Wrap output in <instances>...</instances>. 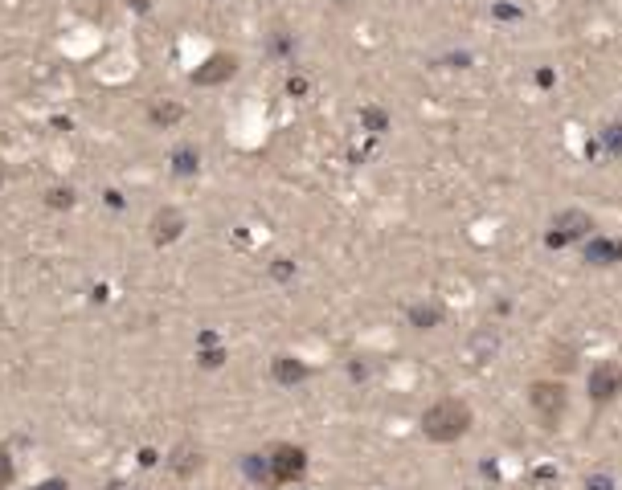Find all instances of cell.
Segmentation results:
<instances>
[{"label":"cell","mask_w":622,"mask_h":490,"mask_svg":"<svg viewBox=\"0 0 622 490\" xmlns=\"http://www.w3.org/2000/svg\"><path fill=\"white\" fill-rule=\"evenodd\" d=\"M197 364H201V368H221V364H225V351H221V348L213 343V351L205 348L201 355H197Z\"/></svg>","instance_id":"15"},{"label":"cell","mask_w":622,"mask_h":490,"mask_svg":"<svg viewBox=\"0 0 622 490\" xmlns=\"http://www.w3.org/2000/svg\"><path fill=\"white\" fill-rule=\"evenodd\" d=\"M532 409L552 425L561 417V409H565V388L561 384H532Z\"/></svg>","instance_id":"4"},{"label":"cell","mask_w":622,"mask_h":490,"mask_svg":"<svg viewBox=\"0 0 622 490\" xmlns=\"http://www.w3.org/2000/svg\"><path fill=\"white\" fill-rule=\"evenodd\" d=\"M127 4H131L135 13H144V8H152V0H127Z\"/></svg>","instance_id":"23"},{"label":"cell","mask_w":622,"mask_h":490,"mask_svg":"<svg viewBox=\"0 0 622 490\" xmlns=\"http://www.w3.org/2000/svg\"><path fill=\"white\" fill-rule=\"evenodd\" d=\"M307 372H311V368L303 364V360H295V355H279V360L270 364V376H274L279 384H303Z\"/></svg>","instance_id":"7"},{"label":"cell","mask_w":622,"mask_h":490,"mask_svg":"<svg viewBox=\"0 0 622 490\" xmlns=\"http://www.w3.org/2000/svg\"><path fill=\"white\" fill-rule=\"evenodd\" d=\"M557 229H561V233H552L549 241H552V245H565L569 237H581L585 229H590V217H581V212H565V217L557 221Z\"/></svg>","instance_id":"9"},{"label":"cell","mask_w":622,"mask_h":490,"mask_svg":"<svg viewBox=\"0 0 622 490\" xmlns=\"http://www.w3.org/2000/svg\"><path fill=\"white\" fill-rule=\"evenodd\" d=\"M241 470H246V474H250L254 482H266V478H270V466H266V458H263V454H250V458L241 462Z\"/></svg>","instance_id":"12"},{"label":"cell","mask_w":622,"mask_h":490,"mask_svg":"<svg viewBox=\"0 0 622 490\" xmlns=\"http://www.w3.org/2000/svg\"><path fill=\"white\" fill-rule=\"evenodd\" d=\"M287 90H291V94H307V82H303V78H291Z\"/></svg>","instance_id":"20"},{"label":"cell","mask_w":622,"mask_h":490,"mask_svg":"<svg viewBox=\"0 0 622 490\" xmlns=\"http://www.w3.org/2000/svg\"><path fill=\"white\" fill-rule=\"evenodd\" d=\"M610 257H622V245H610V241H594V245H590V261L606 266Z\"/></svg>","instance_id":"13"},{"label":"cell","mask_w":622,"mask_h":490,"mask_svg":"<svg viewBox=\"0 0 622 490\" xmlns=\"http://www.w3.org/2000/svg\"><path fill=\"white\" fill-rule=\"evenodd\" d=\"M107 209H123V192H107Z\"/></svg>","instance_id":"22"},{"label":"cell","mask_w":622,"mask_h":490,"mask_svg":"<svg viewBox=\"0 0 622 490\" xmlns=\"http://www.w3.org/2000/svg\"><path fill=\"white\" fill-rule=\"evenodd\" d=\"M180 233H185V212L180 209L156 212V221H152V241H156V245H172Z\"/></svg>","instance_id":"6"},{"label":"cell","mask_w":622,"mask_h":490,"mask_svg":"<svg viewBox=\"0 0 622 490\" xmlns=\"http://www.w3.org/2000/svg\"><path fill=\"white\" fill-rule=\"evenodd\" d=\"M238 74V57L234 53H213L201 62V70H192V82L197 86H217V82H230Z\"/></svg>","instance_id":"3"},{"label":"cell","mask_w":622,"mask_h":490,"mask_svg":"<svg viewBox=\"0 0 622 490\" xmlns=\"http://www.w3.org/2000/svg\"><path fill=\"white\" fill-rule=\"evenodd\" d=\"M266 466H270V478H274V482H291V478H299V474L307 470V454L291 442H279L270 454H266Z\"/></svg>","instance_id":"2"},{"label":"cell","mask_w":622,"mask_h":490,"mask_svg":"<svg viewBox=\"0 0 622 490\" xmlns=\"http://www.w3.org/2000/svg\"><path fill=\"white\" fill-rule=\"evenodd\" d=\"M13 482V458H8V449H0V490Z\"/></svg>","instance_id":"16"},{"label":"cell","mask_w":622,"mask_h":490,"mask_svg":"<svg viewBox=\"0 0 622 490\" xmlns=\"http://www.w3.org/2000/svg\"><path fill=\"white\" fill-rule=\"evenodd\" d=\"M147 118H152L156 127H176V123L185 118V107H180V102H172V98H156V102H152V111H147Z\"/></svg>","instance_id":"8"},{"label":"cell","mask_w":622,"mask_h":490,"mask_svg":"<svg viewBox=\"0 0 622 490\" xmlns=\"http://www.w3.org/2000/svg\"><path fill=\"white\" fill-rule=\"evenodd\" d=\"M291 49V37L283 33V37H270V53H287Z\"/></svg>","instance_id":"19"},{"label":"cell","mask_w":622,"mask_h":490,"mask_svg":"<svg viewBox=\"0 0 622 490\" xmlns=\"http://www.w3.org/2000/svg\"><path fill=\"white\" fill-rule=\"evenodd\" d=\"M364 127H373V131H385V127H389V118H385L381 111H364Z\"/></svg>","instance_id":"18"},{"label":"cell","mask_w":622,"mask_h":490,"mask_svg":"<svg viewBox=\"0 0 622 490\" xmlns=\"http://www.w3.org/2000/svg\"><path fill=\"white\" fill-rule=\"evenodd\" d=\"M295 274V266H291V257H279L274 266H270V278H291Z\"/></svg>","instance_id":"17"},{"label":"cell","mask_w":622,"mask_h":490,"mask_svg":"<svg viewBox=\"0 0 622 490\" xmlns=\"http://www.w3.org/2000/svg\"><path fill=\"white\" fill-rule=\"evenodd\" d=\"M37 490H70V486H66L62 478H49V482H41V486H37Z\"/></svg>","instance_id":"21"},{"label":"cell","mask_w":622,"mask_h":490,"mask_svg":"<svg viewBox=\"0 0 622 490\" xmlns=\"http://www.w3.org/2000/svg\"><path fill=\"white\" fill-rule=\"evenodd\" d=\"M467 429H471V409H467L458 397L434 400L430 409L422 413V433H426L430 442H458Z\"/></svg>","instance_id":"1"},{"label":"cell","mask_w":622,"mask_h":490,"mask_svg":"<svg viewBox=\"0 0 622 490\" xmlns=\"http://www.w3.org/2000/svg\"><path fill=\"white\" fill-rule=\"evenodd\" d=\"M0 184H4V172H0Z\"/></svg>","instance_id":"24"},{"label":"cell","mask_w":622,"mask_h":490,"mask_svg":"<svg viewBox=\"0 0 622 490\" xmlns=\"http://www.w3.org/2000/svg\"><path fill=\"white\" fill-rule=\"evenodd\" d=\"M438 319H442V311H438V306H413V311H409V323L422 327V331H426V327H434Z\"/></svg>","instance_id":"11"},{"label":"cell","mask_w":622,"mask_h":490,"mask_svg":"<svg viewBox=\"0 0 622 490\" xmlns=\"http://www.w3.org/2000/svg\"><path fill=\"white\" fill-rule=\"evenodd\" d=\"M197 168H201L197 147H176V151H172V172H176V176H192Z\"/></svg>","instance_id":"10"},{"label":"cell","mask_w":622,"mask_h":490,"mask_svg":"<svg viewBox=\"0 0 622 490\" xmlns=\"http://www.w3.org/2000/svg\"><path fill=\"white\" fill-rule=\"evenodd\" d=\"M614 393H622V368L618 364H598V368L590 372V397L610 400Z\"/></svg>","instance_id":"5"},{"label":"cell","mask_w":622,"mask_h":490,"mask_svg":"<svg viewBox=\"0 0 622 490\" xmlns=\"http://www.w3.org/2000/svg\"><path fill=\"white\" fill-rule=\"evenodd\" d=\"M46 205H53V209H70V205H74V192H70V188H49V192H46Z\"/></svg>","instance_id":"14"}]
</instances>
